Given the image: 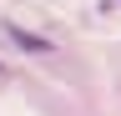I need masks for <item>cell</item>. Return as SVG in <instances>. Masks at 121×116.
<instances>
[{
	"instance_id": "obj_1",
	"label": "cell",
	"mask_w": 121,
	"mask_h": 116,
	"mask_svg": "<svg viewBox=\"0 0 121 116\" xmlns=\"http://www.w3.org/2000/svg\"><path fill=\"white\" fill-rule=\"evenodd\" d=\"M5 35H10V40H15L20 51H30V56H51V51H56V46H51L45 35H35V30H25V25H15V20H5Z\"/></svg>"
}]
</instances>
